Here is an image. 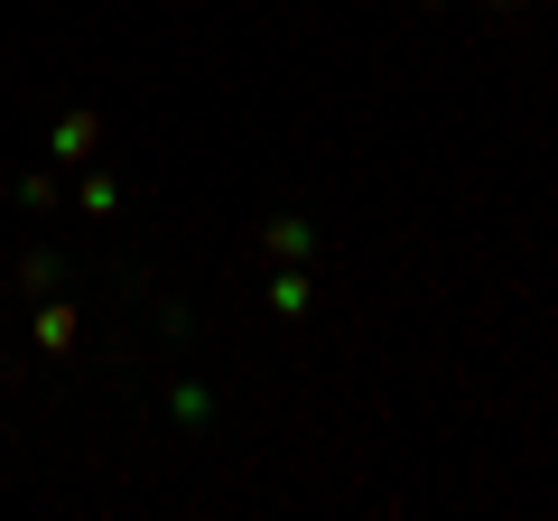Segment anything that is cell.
I'll return each instance as SVG.
<instances>
[{
	"mask_svg": "<svg viewBox=\"0 0 558 521\" xmlns=\"http://www.w3.org/2000/svg\"><path fill=\"white\" fill-rule=\"evenodd\" d=\"M502 10H512V0H502Z\"/></svg>",
	"mask_w": 558,
	"mask_h": 521,
	"instance_id": "277c9868",
	"label": "cell"
},
{
	"mask_svg": "<svg viewBox=\"0 0 558 521\" xmlns=\"http://www.w3.org/2000/svg\"><path fill=\"white\" fill-rule=\"evenodd\" d=\"M94 141H102V121H94V112H65V121H57V159H84Z\"/></svg>",
	"mask_w": 558,
	"mask_h": 521,
	"instance_id": "6da1fadb",
	"label": "cell"
},
{
	"mask_svg": "<svg viewBox=\"0 0 558 521\" xmlns=\"http://www.w3.org/2000/svg\"><path fill=\"white\" fill-rule=\"evenodd\" d=\"M38 344L65 354V344H75V307H38Z\"/></svg>",
	"mask_w": 558,
	"mask_h": 521,
	"instance_id": "7a4b0ae2",
	"label": "cell"
},
{
	"mask_svg": "<svg viewBox=\"0 0 558 521\" xmlns=\"http://www.w3.org/2000/svg\"><path fill=\"white\" fill-rule=\"evenodd\" d=\"M307 242H317L307 223H270V252H279V260H307Z\"/></svg>",
	"mask_w": 558,
	"mask_h": 521,
	"instance_id": "3957f363",
	"label": "cell"
}]
</instances>
